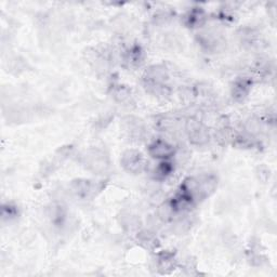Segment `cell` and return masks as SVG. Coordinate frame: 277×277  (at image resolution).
Instances as JSON below:
<instances>
[{"label":"cell","instance_id":"6da1fadb","mask_svg":"<svg viewBox=\"0 0 277 277\" xmlns=\"http://www.w3.org/2000/svg\"><path fill=\"white\" fill-rule=\"evenodd\" d=\"M218 179L213 175H202L186 179L181 185V192L193 203L205 200L216 191Z\"/></svg>","mask_w":277,"mask_h":277},{"label":"cell","instance_id":"7a4b0ae2","mask_svg":"<svg viewBox=\"0 0 277 277\" xmlns=\"http://www.w3.org/2000/svg\"><path fill=\"white\" fill-rule=\"evenodd\" d=\"M185 131L188 136L189 142L193 145L203 146L206 145L210 140L208 129L196 118H188L185 122Z\"/></svg>","mask_w":277,"mask_h":277},{"label":"cell","instance_id":"3957f363","mask_svg":"<svg viewBox=\"0 0 277 277\" xmlns=\"http://www.w3.org/2000/svg\"><path fill=\"white\" fill-rule=\"evenodd\" d=\"M84 164L87 169L96 173H103L109 168L108 156L98 148L88 151L84 156Z\"/></svg>","mask_w":277,"mask_h":277},{"label":"cell","instance_id":"277c9868","mask_svg":"<svg viewBox=\"0 0 277 277\" xmlns=\"http://www.w3.org/2000/svg\"><path fill=\"white\" fill-rule=\"evenodd\" d=\"M121 163L124 169L132 175L141 173L144 170L146 165L143 155L136 149H129V151L125 152L122 156Z\"/></svg>","mask_w":277,"mask_h":277},{"label":"cell","instance_id":"5b68a950","mask_svg":"<svg viewBox=\"0 0 277 277\" xmlns=\"http://www.w3.org/2000/svg\"><path fill=\"white\" fill-rule=\"evenodd\" d=\"M123 128L127 133V136L132 140H141L145 136L146 128L144 123L138 117L128 116L124 118Z\"/></svg>","mask_w":277,"mask_h":277},{"label":"cell","instance_id":"8992f818","mask_svg":"<svg viewBox=\"0 0 277 277\" xmlns=\"http://www.w3.org/2000/svg\"><path fill=\"white\" fill-rule=\"evenodd\" d=\"M148 153L153 158H156V160L167 161L175 155V147L168 143L167 141L157 140L149 145Z\"/></svg>","mask_w":277,"mask_h":277},{"label":"cell","instance_id":"52a82bcc","mask_svg":"<svg viewBox=\"0 0 277 277\" xmlns=\"http://www.w3.org/2000/svg\"><path fill=\"white\" fill-rule=\"evenodd\" d=\"M168 79V70L163 65H153L145 73V85H166Z\"/></svg>","mask_w":277,"mask_h":277},{"label":"cell","instance_id":"ba28073f","mask_svg":"<svg viewBox=\"0 0 277 277\" xmlns=\"http://www.w3.org/2000/svg\"><path fill=\"white\" fill-rule=\"evenodd\" d=\"M72 191L78 196L82 197V199H86L90 194L93 193L94 187L91 183V181L88 180H76L72 183Z\"/></svg>","mask_w":277,"mask_h":277},{"label":"cell","instance_id":"9c48e42d","mask_svg":"<svg viewBox=\"0 0 277 277\" xmlns=\"http://www.w3.org/2000/svg\"><path fill=\"white\" fill-rule=\"evenodd\" d=\"M251 88V82L248 81V79H240L237 81L232 89V94L233 98L237 101H243L245 98H246Z\"/></svg>","mask_w":277,"mask_h":277},{"label":"cell","instance_id":"30bf717a","mask_svg":"<svg viewBox=\"0 0 277 277\" xmlns=\"http://www.w3.org/2000/svg\"><path fill=\"white\" fill-rule=\"evenodd\" d=\"M158 270L163 274H168L171 271L175 270L176 267V260L170 253H163V255L158 258Z\"/></svg>","mask_w":277,"mask_h":277},{"label":"cell","instance_id":"8fae6325","mask_svg":"<svg viewBox=\"0 0 277 277\" xmlns=\"http://www.w3.org/2000/svg\"><path fill=\"white\" fill-rule=\"evenodd\" d=\"M175 213L176 211L175 209H173L170 201L162 204L160 207H158V211H157L158 218H160L162 221H164V222H168V221L172 220Z\"/></svg>","mask_w":277,"mask_h":277},{"label":"cell","instance_id":"7c38bea8","mask_svg":"<svg viewBox=\"0 0 277 277\" xmlns=\"http://www.w3.org/2000/svg\"><path fill=\"white\" fill-rule=\"evenodd\" d=\"M172 170H173L172 165L170 163H168V162L163 161L160 165L157 166L155 171H154L155 179H157V180L166 179L172 172Z\"/></svg>","mask_w":277,"mask_h":277},{"label":"cell","instance_id":"4fadbf2b","mask_svg":"<svg viewBox=\"0 0 277 277\" xmlns=\"http://www.w3.org/2000/svg\"><path fill=\"white\" fill-rule=\"evenodd\" d=\"M122 223L123 226L129 231H134L140 226V220L137 216H133L131 213H128L122 218Z\"/></svg>","mask_w":277,"mask_h":277},{"label":"cell","instance_id":"5bb4252c","mask_svg":"<svg viewBox=\"0 0 277 277\" xmlns=\"http://www.w3.org/2000/svg\"><path fill=\"white\" fill-rule=\"evenodd\" d=\"M245 129L249 134H258L262 129V126H261L260 121L257 118H249L245 123Z\"/></svg>","mask_w":277,"mask_h":277},{"label":"cell","instance_id":"9a60e30c","mask_svg":"<svg viewBox=\"0 0 277 277\" xmlns=\"http://www.w3.org/2000/svg\"><path fill=\"white\" fill-rule=\"evenodd\" d=\"M113 96L115 98L116 101L118 102H126L131 99V92L128 88H126V87H118L113 92Z\"/></svg>","mask_w":277,"mask_h":277},{"label":"cell","instance_id":"2e32d148","mask_svg":"<svg viewBox=\"0 0 277 277\" xmlns=\"http://www.w3.org/2000/svg\"><path fill=\"white\" fill-rule=\"evenodd\" d=\"M204 20H205V15L202 10H194L189 13L188 17H187L188 25H192V26L201 25L204 22Z\"/></svg>","mask_w":277,"mask_h":277},{"label":"cell","instance_id":"e0dca14e","mask_svg":"<svg viewBox=\"0 0 277 277\" xmlns=\"http://www.w3.org/2000/svg\"><path fill=\"white\" fill-rule=\"evenodd\" d=\"M139 240L141 242V244L145 245L146 247L151 248V247H154L155 246V243H157L156 239L154 237L153 234H151L149 232H141L139 234Z\"/></svg>","mask_w":277,"mask_h":277}]
</instances>
